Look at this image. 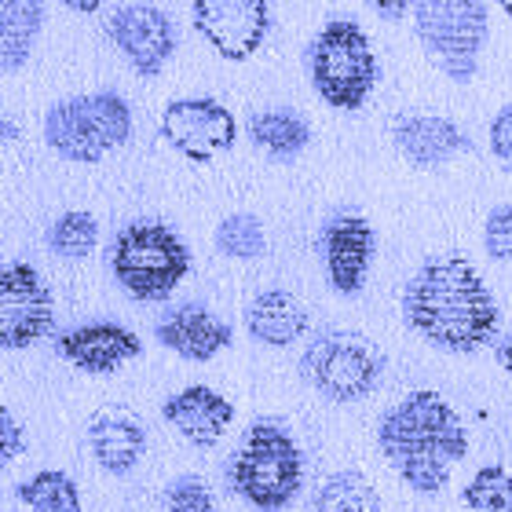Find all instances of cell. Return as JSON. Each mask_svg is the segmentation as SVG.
I'll use <instances>...</instances> for the list:
<instances>
[{
	"label": "cell",
	"mask_w": 512,
	"mask_h": 512,
	"mask_svg": "<svg viewBox=\"0 0 512 512\" xmlns=\"http://www.w3.org/2000/svg\"><path fill=\"white\" fill-rule=\"evenodd\" d=\"M483 249L491 260H512V205H494L483 224Z\"/></svg>",
	"instance_id": "obj_28"
},
{
	"label": "cell",
	"mask_w": 512,
	"mask_h": 512,
	"mask_svg": "<svg viewBox=\"0 0 512 512\" xmlns=\"http://www.w3.org/2000/svg\"><path fill=\"white\" fill-rule=\"evenodd\" d=\"M231 487L260 512H282L304 487V454L278 421H256L231 458Z\"/></svg>",
	"instance_id": "obj_3"
},
{
	"label": "cell",
	"mask_w": 512,
	"mask_h": 512,
	"mask_svg": "<svg viewBox=\"0 0 512 512\" xmlns=\"http://www.w3.org/2000/svg\"><path fill=\"white\" fill-rule=\"evenodd\" d=\"M19 502L30 505L33 512H81V491H77L74 476L44 469L19 483Z\"/></svg>",
	"instance_id": "obj_23"
},
{
	"label": "cell",
	"mask_w": 512,
	"mask_h": 512,
	"mask_svg": "<svg viewBox=\"0 0 512 512\" xmlns=\"http://www.w3.org/2000/svg\"><path fill=\"white\" fill-rule=\"evenodd\" d=\"M44 26V4L37 0H0V70L15 74L30 63V52Z\"/></svg>",
	"instance_id": "obj_20"
},
{
	"label": "cell",
	"mask_w": 512,
	"mask_h": 512,
	"mask_svg": "<svg viewBox=\"0 0 512 512\" xmlns=\"http://www.w3.org/2000/svg\"><path fill=\"white\" fill-rule=\"evenodd\" d=\"M502 11H505V15H512V0H505V4H502Z\"/></svg>",
	"instance_id": "obj_34"
},
{
	"label": "cell",
	"mask_w": 512,
	"mask_h": 512,
	"mask_svg": "<svg viewBox=\"0 0 512 512\" xmlns=\"http://www.w3.org/2000/svg\"><path fill=\"white\" fill-rule=\"evenodd\" d=\"M403 319L439 352L472 355L498 337L502 311L469 256L439 253L406 278Z\"/></svg>",
	"instance_id": "obj_1"
},
{
	"label": "cell",
	"mask_w": 512,
	"mask_h": 512,
	"mask_svg": "<svg viewBox=\"0 0 512 512\" xmlns=\"http://www.w3.org/2000/svg\"><path fill=\"white\" fill-rule=\"evenodd\" d=\"M132 136V110L118 92H92V96L63 99L44 118L48 147L66 161L96 165L114 147Z\"/></svg>",
	"instance_id": "obj_7"
},
{
	"label": "cell",
	"mask_w": 512,
	"mask_h": 512,
	"mask_svg": "<svg viewBox=\"0 0 512 512\" xmlns=\"http://www.w3.org/2000/svg\"><path fill=\"white\" fill-rule=\"evenodd\" d=\"M55 348L77 370L107 377L118 366H125L128 359H136L143 352V341L128 326H118V322H88V326H77L70 333H59Z\"/></svg>",
	"instance_id": "obj_14"
},
{
	"label": "cell",
	"mask_w": 512,
	"mask_h": 512,
	"mask_svg": "<svg viewBox=\"0 0 512 512\" xmlns=\"http://www.w3.org/2000/svg\"><path fill=\"white\" fill-rule=\"evenodd\" d=\"M26 450V432H22L19 417L11 414L8 406L0 403V472L8 469L11 461Z\"/></svg>",
	"instance_id": "obj_29"
},
{
	"label": "cell",
	"mask_w": 512,
	"mask_h": 512,
	"mask_svg": "<svg viewBox=\"0 0 512 512\" xmlns=\"http://www.w3.org/2000/svg\"><path fill=\"white\" fill-rule=\"evenodd\" d=\"M216 249L231 260H256L267 253V235L264 224L253 213H235L227 216L224 224L216 227Z\"/></svg>",
	"instance_id": "obj_26"
},
{
	"label": "cell",
	"mask_w": 512,
	"mask_h": 512,
	"mask_svg": "<svg viewBox=\"0 0 512 512\" xmlns=\"http://www.w3.org/2000/svg\"><path fill=\"white\" fill-rule=\"evenodd\" d=\"M326 278L341 297H355L370 278V264L377 253V235L370 220L359 213H337L322 227L319 238Z\"/></svg>",
	"instance_id": "obj_13"
},
{
	"label": "cell",
	"mask_w": 512,
	"mask_h": 512,
	"mask_svg": "<svg viewBox=\"0 0 512 512\" xmlns=\"http://www.w3.org/2000/svg\"><path fill=\"white\" fill-rule=\"evenodd\" d=\"M249 139L271 158H297L308 147L311 128L293 110H260L249 118Z\"/></svg>",
	"instance_id": "obj_21"
},
{
	"label": "cell",
	"mask_w": 512,
	"mask_h": 512,
	"mask_svg": "<svg viewBox=\"0 0 512 512\" xmlns=\"http://www.w3.org/2000/svg\"><path fill=\"white\" fill-rule=\"evenodd\" d=\"M110 271L132 300L158 304L176 293L191 271V249L172 227L143 220L128 224L110 246Z\"/></svg>",
	"instance_id": "obj_4"
},
{
	"label": "cell",
	"mask_w": 512,
	"mask_h": 512,
	"mask_svg": "<svg viewBox=\"0 0 512 512\" xmlns=\"http://www.w3.org/2000/svg\"><path fill=\"white\" fill-rule=\"evenodd\" d=\"M311 85L333 110H363L377 85V55L355 19H330L308 48Z\"/></svg>",
	"instance_id": "obj_5"
},
{
	"label": "cell",
	"mask_w": 512,
	"mask_h": 512,
	"mask_svg": "<svg viewBox=\"0 0 512 512\" xmlns=\"http://www.w3.org/2000/svg\"><path fill=\"white\" fill-rule=\"evenodd\" d=\"M498 363H502V366H505V374L512 377V337H509V341L498 344Z\"/></svg>",
	"instance_id": "obj_33"
},
{
	"label": "cell",
	"mask_w": 512,
	"mask_h": 512,
	"mask_svg": "<svg viewBox=\"0 0 512 512\" xmlns=\"http://www.w3.org/2000/svg\"><path fill=\"white\" fill-rule=\"evenodd\" d=\"M161 139L194 165H209L235 147L238 121L224 103L209 96L172 99L161 110Z\"/></svg>",
	"instance_id": "obj_10"
},
{
	"label": "cell",
	"mask_w": 512,
	"mask_h": 512,
	"mask_svg": "<svg viewBox=\"0 0 512 512\" xmlns=\"http://www.w3.org/2000/svg\"><path fill=\"white\" fill-rule=\"evenodd\" d=\"M15 139H19V128H15V121H8L4 114H0V150L11 147Z\"/></svg>",
	"instance_id": "obj_32"
},
{
	"label": "cell",
	"mask_w": 512,
	"mask_h": 512,
	"mask_svg": "<svg viewBox=\"0 0 512 512\" xmlns=\"http://www.w3.org/2000/svg\"><path fill=\"white\" fill-rule=\"evenodd\" d=\"M374 11H377V15H381V19L392 22V19H403L406 11H410V4H384V0H377Z\"/></svg>",
	"instance_id": "obj_31"
},
{
	"label": "cell",
	"mask_w": 512,
	"mask_h": 512,
	"mask_svg": "<svg viewBox=\"0 0 512 512\" xmlns=\"http://www.w3.org/2000/svg\"><path fill=\"white\" fill-rule=\"evenodd\" d=\"M107 37L139 77H158L176 52V26L154 4H121L107 15Z\"/></svg>",
	"instance_id": "obj_12"
},
{
	"label": "cell",
	"mask_w": 512,
	"mask_h": 512,
	"mask_svg": "<svg viewBox=\"0 0 512 512\" xmlns=\"http://www.w3.org/2000/svg\"><path fill=\"white\" fill-rule=\"evenodd\" d=\"M414 33L428 59L454 81L469 85L487 48V4L480 0H421L414 4Z\"/></svg>",
	"instance_id": "obj_6"
},
{
	"label": "cell",
	"mask_w": 512,
	"mask_h": 512,
	"mask_svg": "<svg viewBox=\"0 0 512 512\" xmlns=\"http://www.w3.org/2000/svg\"><path fill=\"white\" fill-rule=\"evenodd\" d=\"M88 450L99 461V469L125 476L147 454V428L128 414H96L88 421Z\"/></svg>",
	"instance_id": "obj_18"
},
{
	"label": "cell",
	"mask_w": 512,
	"mask_h": 512,
	"mask_svg": "<svg viewBox=\"0 0 512 512\" xmlns=\"http://www.w3.org/2000/svg\"><path fill=\"white\" fill-rule=\"evenodd\" d=\"M377 447L410 491L432 498L447 487L450 472L469 454V428L447 403V395L417 388L381 414Z\"/></svg>",
	"instance_id": "obj_2"
},
{
	"label": "cell",
	"mask_w": 512,
	"mask_h": 512,
	"mask_svg": "<svg viewBox=\"0 0 512 512\" xmlns=\"http://www.w3.org/2000/svg\"><path fill=\"white\" fill-rule=\"evenodd\" d=\"M487 139H491V154H494V158L502 161L505 169L512 172V103H509V107L498 110V114H494Z\"/></svg>",
	"instance_id": "obj_30"
},
{
	"label": "cell",
	"mask_w": 512,
	"mask_h": 512,
	"mask_svg": "<svg viewBox=\"0 0 512 512\" xmlns=\"http://www.w3.org/2000/svg\"><path fill=\"white\" fill-rule=\"evenodd\" d=\"M96 242H99L96 216L77 213V209L74 213H63L48 227V246H52V253L66 256V260H85L96 249Z\"/></svg>",
	"instance_id": "obj_25"
},
{
	"label": "cell",
	"mask_w": 512,
	"mask_h": 512,
	"mask_svg": "<svg viewBox=\"0 0 512 512\" xmlns=\"http://www.w3.org/2000/svg\"><path fill=\"white\" fill-rule=\"evenodd\" d=\"M461 502L469 512H512V472L498 461L476 469L461 491Z\"/></svg>",
	"instance_id": "obj_24"
},
{
	"label": "cell",
	"mask_w": 512,
	"mask_h": 512,
	"mask_svg": "<svg viewBox=\"0 0 512 512\" xmlns=\"http://www.w3.org/2000/svg\"><path fill=\"white\" fill-rule=\"evenodd\" d=\"M161 417L191 447L209 450L224 439V432L235 421V403L224 399L220 392H213V388H205V384H191V388H183V392L169 395L161 403Z\"/></svg>",
	"instance_id": "obj_15"
},
{
	"label": "cell",
	"mask_w": 512,
	"mask_h": 512,
	"mask_svg": "<svg viewBox=\"0 0 512 512\" xmlns=\"http://www.w3.org/2000/svg\"><path fill=\"white\" fill-rule=\"evenodd\" d=\"M55 330V300L33 264L0 267V348L19 352Z\"/></svg>",
	"instance_id": "obj_9"
},
{
	"label": "cell",
	"mask_w": 512,
	"mask_h": 512,
	"mask_svg": "<svg viewBox=\"0 0 512 512\" xmlns=\"http://www.w3.org/2000/svg\"><path fill=\"white\" fill-rule=\"evenodd\" d=\"M165 509L169 512H213L216 498L202 476H176L165 487Z\"/></svg>",
	"instance_id": "obj_27"
},
{
	"label": "cell",
	"mask_w": 512,
	"mask_h": 512,
	"mask_svg": "<svg viewBox=\"0 0 512 512\" xmlns=\"http://www.w3.org/2000/svg\"><path fill=\"white\" fill-rule=\"evenodd\" d=\"M154 337L187 363H209L231 344L235 333L224 319H216L213 311L202 308V304H180L154 326Z\"/></svg>",
	"instance_id": "obj_16"
},
{
	"label": "cell",
	"mask_w": 512,
	"mask_h": 512,
	"mask_svg": "<svg viewBox=\"0 0 512 512\" xmlns=\"http://www.w3.org/2000/svg\"><path fill=\"white\" fill-rule=\"evenodd\" d=\"M194 30L227 63H246L260 52L271 30V8L264 0H194Z\"/></svg>",
	"instance_id": "obj_11"
},
{
	"label": "cell",
	"mask_w": 512,
	"mask_h": 512,
	"mask_svg": "<svg viewBox=\"0 0 512 512\" xmlns=\"http://www.w3.org/2000/svg\"><path fill=\"white\" fill-rule=\"evenodd\" d=\"M300 374L330 403H359L381 384L384 355L355 330H326L308 344Z\"/></svg>",
	"instance_id": "obj_8"
},
{
	"label": "cell",
	"mask_w": 512,
	"mask_h": 512,
	"mask_svg": "<svg viewBox=\"0 0 512 512\" xmlns=\"http://www.w3.org/2000/svg\"><path fill=\"white\" fill-rule=\"evenodd\" d=\"M246 330L267 348H289L308 333V308L289 289H264L246 308Z\"/></svg>",
	"instance_id": "obj_19"
},
{
	"label": "cell",
	"mask_w": 512,
	"mask_h": 512,
	"mask_svg": "<svg viewBox=\"0 0 512 512\" xmlns=\"http://www.w3.org/2000/svg\"><path fill=\"white\" fill-rule=\"evenodd\" d=\"M315 512H381V494L363 472H333L315 491Z\"/></svg>",
	"instance_id": "obj_22"
},
{
	"label": "cell",
	"mask_w": 512,
	"mask_h": 512,
	"mask_svg": "<svg viewBox=\"0 0 512 512\" xmlns=\"http://www.w3.org/2000/svg\"><path fill=\"white\" fill-rule=\"evenodd\" d=\"M392 139L399 154L417 169H439L469 150V136L461 132L458 121L439 118V114H406L395 121Z\"/></svg>",
	"instance_id": "obj_17"
}]
</instances>
